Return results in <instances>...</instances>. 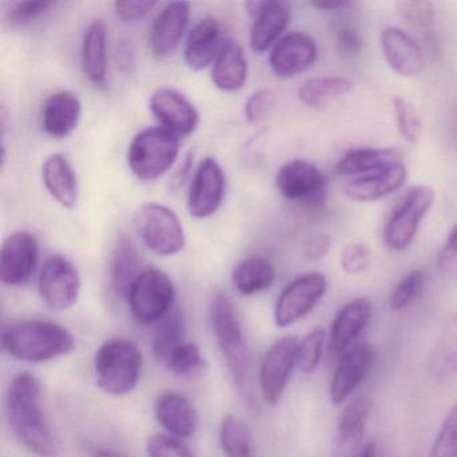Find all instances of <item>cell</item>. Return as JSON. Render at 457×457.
I'll use <instances>...</instances> for the list:
<instances>
[{
    "instance_id": "cell-49",
    "label": "cell",
    "mask_w": 457,
    "mask_h": 457,
    "mask_svg": "<svg viewBox=\"0 0 457 457\" xmlns=\"http://www.w3.org/2000/svg\"><path fill=\"white\" fill-rule=\"evenodd\" d=\"M437 266L445 274L457 272V224L449 232L446 242L438 253Z\"/></svg>"
},
{
    "instance_id": "cell-14",
    "label": "cell",
    "mask_w": 457,
    "mask_h": 457,
    "mask_svg": "<svg viewBox=\"0 0 457 457\" xmlns=\"http://www.w3.org/2000/svg\"><path fill=\"white\" fill-rule=\"evenodd\" d=\"M245 9L255 18L250 34L251 49L262 54L279 42L280 36L290 25L291 6L279 0H253L245 4Z\"/></svg>"
},
{
    "instance_id": "cell-19",
    "label": "cell",
    "mask_w": 457,
    "mask_h": 457,
    "mask_svg": "<svg viewBox=\"0 0 457 457\" xmlns=\"http://www.w3.org/2000/svg\"><path fill=\"white\" fill-rule=\"evenodd\" d=\"M191 17L188 2H172L160 12L149 34V47L159 58L175 54L183 41Z\"/></svg>"
},
{
    "instance_id": "cell-28",
    "label": "cell",
    "mask_w": 457,
    "mask_h": 457,
    "mask_svg": "<svg viewBox=\"0 0 457 457\" xmlns=\"http://www.w3.org/2000/svg\"><path fill=\"white\" fill-rule=\"evenodd\" d=\"M42 178L47 192L63 208H74L79 200V181L73 167L62 154L47 157L42 167Z\"/></svg>"
},
{
    "instance_id": "cell-46",
    "label": "cell",
    "mask_w": 457,
    "mask_h": 457,
    "mask_svg": "<svg viewBox=\"0 0 457 457\" xmlns=\"http://www.w3.org/2000/svg\"><path fill=\"white\" fill-rule=\"evenodd\" d=\"M274 93L271 90L264 89L253 93L245 104V119L251 124H258L262 120L266 119L267 114L274 106Z\"/></svg>"
},
{
    "instance_id": "cell-33",
    "label": "cell",
    "mask_w": 457,
    "mask_h": 457,
    "mask_svg": "<svg viewBox=\"0 0 457 457\" xmlns=\"http://www.w3.org/2000/svg\"><path fill=\"white\" fill-rule=\"evenodd\" d=\"M186 325L183 314L178 307H173L164 318L156 323L152 337V350L154 358L162 365H167L173 353L186 344Z\"/></svg>"
},
{
    "instance_id": "cell-24",
    "label": "cell",
    "mask_w": 457,
    "mask_h": 457,
    "mask_svg": "<svg viewBox=\"0 0 457 457\" xmlns=\"http://www.w3.org/2000/svg\"><path fill=\"white\" fill-rule=\"evenodd\" d=\"M82 104L74 93L62 92L49 96L42 105V129L50 137L66 138L79 127Z\"/></svg>"
},
{
    "instance_id": "cell-32",
    "label": "cell",
    "mask_w": 457,
    "mask_h": 457,
    "mask_svg": "<svg viewBox=\"0 0 457 457\" xmlns=\"http://www.w3.org/2000/svg\"><path fill=\"white\" fill-rule=\"evenodd\" d=\"M277 278L271 262L261 256H250L240 262L232 272V283L243 295H256L272 287Z\"/></svg>"
},
{
    "instance_id": "cell-13",
    "label": "cell",
    "mask_w": 457,
    "mask_h": 457,
    "mask_svg": "<svg viewBox=\"0 0 457 457\" xmlns=\"http://www.w3.org/2000/svg\"><path fill=\"white\" fill-rule=\"evenodd\" d=\"M39 262L38 239L31 232L17 231L6 237L0 253V279L10 287L30 282Z\"/></svg>"
},
{
    "instance_id": "cell-54",
    "label": "cell",
    "mask_w": 457,
    "mask_h": 457,
    "mask_svg": "<svg viewBox=\"0 0 457 457\" xmlns=\"http://www.w3.org/2000/svg\"><path fill=\"white\" fill-rule=\"evenodd\" d=\"M191 162H192V157L191 156L187 157L186 162H184V164H183L184 175H186V173H187L186 170H189V167H191ZM176 176H179L178 186H180V184L183 183V181H184V176L181 175V170H179V173Z\"/></svg>"
},
{
    "instance_id": "cell-18",
    "label": "cell",
    "mask_w": 457,
    "mask_h": 457,
    "mask_svg": "<svg viewBox=\"0 0 457 457\" xmlns=\"http://www.w3.org/2000/svg\"><path fill=\"white\" fill-rule=\"evenodd\" d=\"M151 111L160 124L176 137H187L196 130L199 113L186 96L170 87L156 90L151 98Z\"/></svg>"
},
{
    "instance_id": "cell-20",
    "label": "cell",
    "mask_w": 457,
    "mask_h": 457,
    "mask_svg": "<svg viewBox=\"0 0 457 457\" xmlns=\"http://www.w3.org/2000/svg\"><path fill=\"white\" fill-rule=\"evenodd\" d=\"M371 403L366 395H357L342 411L337 424L333 457H357L370 416Z\"/></svg>"
},
{
    "instance_id": "cell-5",
    "label": "cell",
    "mask_w": 457,
    "mask_h": 457,
    "mask_svg": "<svg viewBox=\"0 0 457 457\" xmlns=\"http://www.w3.org/2000/svg\"><path fill=\"white\" fill-rule=\"evenodd\" d=\"M211 320H212L216 342L220 347L232 379L240 390H245L248 382V371H250L247 346H245L239 317L228 296L218 294L213 298Z\"/></svg>"
},
{
    "instance_id": "cell-23",
    "label": "cell",
    "mask_w": 457,
    "mask_h": 457,
    "mask_svg": "<svg viewBox=\"0 0 457 457\" xmlns=\"http://www.w3.org/2000/svg\"><path fill=\"white\" fill-rule=\"evenodd\" d=\"M223 26L215 18L200 21L189 33L184 49V61L192 71H202L215 63L221 47L226 44Z\"/></svg>"
},
{
    "instance_id": "cell-38",
    "label": "cell",
    "mask_w": 457,
    "mask_h": 457,
    "mask_svg": "<svg viewBox=\"0 0 457 457\" xmlns=\"http://www.w3.org/2000/svg\"><path fill=\"white\" fill-rule=\"evenodd\" d=\"M165 368L183 378L197 379L207 373L208 366L199 347L192 342H186L173 353Z\"/></svg>"
},
{
    "instance_id": "cell-39",
    "label": "cell",
    "mask_w": 457,
    "mask_h": 457,
    "mask_svg": "<svg viewBox=\"0 0 457 457\" xmlns=\"http://www.w3.org/2000/svg\"><path fill=\"white\" fill-rule=\"evenodd\" d=\"M393 109H395V122H397L400 135L408 143H419L422 135V121L416 106L405 97L397 96L393 100Z\"/></svg>"
},
{
    "instance_id": "cell-50",
    "label": "cell",
    "mask_w": 457,
    "mask_h": 457,
    "mask_svg": "<svg viewBox=\"0 0 457 457\" xmlns=\"http://www.w3.org/2000/svg\"><path fill=\"white\" fill-rule=\"evenodd\" d=\"M330 251V237L325 234H315L304 242L303 255L309 261H322Z\"/></svg>"
},
{
    "instance_id": "cell-47",
    "label": "cell",
    "mask_w": 457,
    "mask_h": 457,
    "mask_svg": "<svg viewBox=\"0 0 457 457\" xmlns=\"http://www.w3.org/2000/svg\"><path fill=\"white\" fill-rule=\"evenodd\" d=\"M337 49L346 58H354L362 50L361 34L352 26L341 25L336 31Z\"/></svg>"
},
{
    "instance_id": "cell-44",
    "label": "cell",
    "mask_w": 457,
    "mask_h": 457,
    "mask_svg": "<svg viewBox=\"0 0 457 457\" xmlns=\"http://www.w3.org/2000/svg\"><path fill=\"white\" fill-rule=\"evenodd\" d=\"M54 6V2H44V0L20 2V4L12 6V9L7 12V23L12 28L30 25L31 22L46 14Z\"/></svg>"
},
{
    "instance_id": "cell-34",
    "label": "cell",
    "mask_w": 457,
    "mask_h": 457,
    "mask_svg": "<svg viewBox=\"0 0 457 457\" xmlns=\"http://www.w3.org/2000/svg\"><path fill=\"white\" fill-rule=\"evenodd\" d=\"M354 82L346 77H315L301 85L298 97L309 108L320 109L352 92Z\"/></svg>"
},
{
    "instance_id": "cell-10",
    "label": "cell",
    "mask_w": 457,
    "mask_h": 457,
    "mask_svg": "<svg viewBox=\"0 0 457 457\" xmlns=\"http://www.w3.org/2000/svg\"><path fill=\"white\" fill-rule=\"evenodd\" d=\"M328 280L320 272H310L294 279L278 296L274 309L275 325L290 328L314 310L325 296Z\"/></svg>"
},
{
    "instance_id": "cell-7",
    "label": "cell",
    "mask_w": 457,
    "mask_h": 457,
    "mask_svg": "<svg viewBox=\"0 0 457 457\" xmlns=\"http://www.w3.org/2000/svg\"><path fill=\"white\" fill-rule=\"evenodd\" d=\"M128 301L137 322L154 325L175 307V285L164 271L148 267L138 275Z\"/></svg>"
},
{
    "instance_id": "cell-26",
    "label": "cell",
    "mask_w": 457,
    "mask_h": 457,
    "mask_svg": "<svg viewBox=\"0 0 457 457\" xmlns=\"http://www.w3.org/2000/svg\"><path fill=\"white\" fill-rule=\"evenodd\" d=\"M406 179L405 165L397 164L387 170L353 179L346 187L347 197L360 203H371L389 196L403 187Z\"/></svg>"
},
{
    "instance_id": "cell-43",
    "label": "cell",
    "mask_w": 457,
    "mask_h": 457,
    "mask_svg": "<svg viewBox=\"0 0 457 457\" xmlns=\"http://www.w3.org/2000/svg\"><path fill=\"white\" fill-rule=\"evenodd\" d=\"M148 457H196L179 438L154 433L146 440Z\"/></svg>"
},
{
    "instance_id": "cell-52",
    "label": "cell",
    "mask_w": 457,
    "mask_h": 457,
    "mask_svg": "<svg viewBox=\"0 0 457 457\" xmlns=\"http://www.w3.org/2000/svg\"><path fill=\"white\" fill-rule=\"evenodd\" d=\"M357 457H378V445L376 441H370L363 445Z\"/></svg>"
},
{
    "instance_id": "cell-8",
    "label": "cell",
    "mask_w": 457,
    "mask_h": 457,
    "mask_svg": "<svg viewBox=\"0 0 457 457\" xmlns=\"http://www.w3.org/2000/svg\"><path fill=\"white\" fill-rule=\"evenodd\" d=\"M433 203L435 192L430 187L417 186L406 192L385 227L384 239L390 250H405L413 242Z\"/></svg>"
},
{
    "instance_id": "cell-40",
    "label": "cell",
    "mask_w": 457,
    "mask_h": 457,
    "mask_svg": "<svg viewBox=\"0 0 457 457\" xmlns=\"http://www.w3.org/2000/svg\"><path fill=\"white\" fill-rule=\"evenodd\" d=\"M425 286V274L421 270L406 274L400 280L390 296V310L393 312H403L411 307L421 295Z\"/></svg>"
},
{
    "instance_id": "cell-17",
    "label": "cell",
    "mask_w": 457,
    "mask_h": 457,
    "mask_svg": "<svg viewBox=\"0 0 457 457\" xmlns=\"http://www.w3.org/2000/svg\"><path fill=\"white\" fill-rule=\"evenodd\" d=\"M374 362V352L365 342H358L345 352L337 362L330 384L333 403L346 401L365 381Z\"/></svg>"
},
{
    "instance_id": "cell-27",
    "label": "cell",
    "mask_w": 457,
    "mask_h": 457,
    "mask_svg": "<svg viewBox=\"0 0 457 457\" xmlns=\"http://www.w3.org/2000/svg\"><path fill=\"white\" fill-rule=\"evenodd\" d=\"M403 164V154L392 148H357L346 152L337 164L341 176H366Z\"/></svg>"
},
{
    "instance_id": "cell-42",
    "label": "cell",
    "mask_w": 457,
    "mask_h": 457,
    "mask_svg": "<svg viewBox=\"0 0 457 457\" xmlns=\"http://www.w3.org/2000/svg\"><path fill=\"white\" fill-rule=\"evenodd\" d=\"M429 457H457V401L444 419Z\"/></svg>"
},
{
    "instance_id": "cell-37",
    "label": "cell",
    "mask_w": 457,
    "mask_h": 457,
    "mask_svg": "<svg viewBox=\"0 0 457 457\" xmlns=\"http://www.w3.org/2000/svg\"><path fill=\"white\" fill-rule=\"evenodd\" d=\"M398 15L411 28L420 31L428 45H435V10L430 2L411 0L395 4Z\"/></svg>"
},
{
    "instance_id": "cell-1",
    "label": "cell",
    "mask_w": 457,
    "mask_h": 457,
    "mask_svg": "<svg viewBox=\"0 0 457 457\" xmlns=\"http://www.w3.org/2000/svg\"><path fill=\"white\" fill-rule=\"evenodd\" d=\"M10 427L23 446L38 457H57L58 445L42 409V385L29 371L18 374L7 392Z\"/></svg>"
},
{
    "instance_id": "cell-29",
    "label": "cell",
    "mask_w": 457,
    "mask_h": 457,
    "mask_svg": "<svg viewBox=\"0 0 457 457\" xmlns=\"http://www.w3.org/2000/svg\"><path fill=\"white\" fill-rule=\"evenodd\" d=\"M248 66L239 42L227 39L213 63L212 82L223 92H237L245 87Z\"/></svg>"
},
{
    "instance_id": "cell-41",
    "label": "cell",
    "mask_w": 457,
    "mask_h": 457,
    "mask_svg": "<svg viewBox=\"0 0 457 457\" xmlns=\"http://www.w3.org/2000/svg\"><path fill=\"white\" fill-rule=\"evenodd\" d=\"M326 333L323 328H315L310 331L301 342L298 347V368L302 373L312 374L317 370L323 355Z\"/></svg>"
},
{
    "instance_id": "cell-2",
    "label": "cell",
    "mask_w": 457,
    "mask_h": 457,
    "mask_svg": "<svg viewBox=\"0 0 457 457\" xmlns=\"http://www.w3.org/2000/svg\"><path fill=\"white\" fill-rule=\"evenodd\" d=\"M2 345L15 360L44 363L71 354L76 349V338L58 323L25 320L4 331Z\"/></svg>"
},
{
    "instance_id": "cell-31",
    "label": "cell",
    "mask_w": 457,
    "mask_h": 457,
    "mask_svg": "<svg viewBox=\"0 0 457 457\" xmlns=\"http://www.w3.org/2000/svg\"><path fill=\"white\" fill-rule=\"evenodd\" d=\"M140 271L137 250L128 237H120L111 263V286L119 298H129L130 290Z\"/></svg>"
},
{
    "instance_id": "cell-25",
    "label": "cell",
    "mask_w": 457,
    "mask_h": 457,
    "mask_svg": "<svg viewBox=\"0 0 457 457\" xmlns=\"http://www.w3.org/2000/svg\"><path fill=\"white\" fill-rule=\"evenodd\" d=\"M154 414L157 421L173 437L189 438L196 432V411L180 393L165 392L160 395L154 403Z\"/></svg>"
},
{
    "instance_id": "cell-9",
    "label": "cell",
    "mask_w": 457,
    "mask_h": 457,
    "mask_svg": "<svg viewBox=\"0 0 457 457\" xmlns=\"http://www.w3.org/2000/svg\"><path fill=\"white\" fill-rule=\"evenodd\" d=\"M81 277L77 267L63 255H52L45 261L38 277L42 302L53 312H66L79 302Z\"/></svg>"
},
{
    "instance_id": "cell-16",
    "label": "cell",
    "mask_w": 457,
    "mask_h": 457,
    "mask_svg": "<svg viewBox=\"0 0 457 457\" xmlns=\"http://www.w3.org/2000/svg\"><path fill=\"white\" fill-rule=\"evenodd\" d=\"M318 46L314 38L304 33H291L279 39L270 53V68L279 79H293L314 66Z\"/></svg>"
},
{
    "instance_id": "cell-12",
    "label": "cell",
    "mask_w": 457,
    "mask_h": 457,
    "mask_svg": "<svg viewBox=\"0 0 457 457\" xmlns=\"http://www.w3.org/2000/svg\"><path fill=\"white\" fill-rule=\"evenodd\" d=\"M278 191L290 202L320 204L325 200L328 179L306 160H293L280 168L275 179Z\"/></svg>"
},
{
    "instance_id": "cell-53",
    "label": "cell",
    "mask_w": 457,
    "mask_h": 457,
    "mask_svg": "<svg viewBox=\"0 0 457 457\" xmlns=\"http://www.w3.org/2000/svg\"><path fill=\"white\" fill-rule=\"evenodd\" d=\"M93 457H129L127 454L121 453V452L116 451L112 448H98L96 449Z\"/></svg>"
},
{
    "instance_id": "cell-4",
    "label": "cell",
    "mask_w": 457,
    "mask_h": 457,
    "mask_svg": "<svg viewBox=\"0 0 457 457\" xmlns=\"http://www.w3.org/2000/svg\"><path fill=\"white\" fill-rule=\"evenodd\" d=\"M180 152V141L162 127L141 130L128 149V164L136 178L154 181L172 168Z\"/></svg>"
},
{
    "instance_id": "cell-35",
    "label": "cell",
    "mask_w": 457,
    "mask_h": 457,
    "mask_svg": "<svg viewBox=\"0 0 457 457\" xmlns=\"http://www.w3.org/2000/svg\"><path fill=\"white\" fill-rule=\"evenodd\" d=\"M219 440L226 457H258L253 430L243 417L227 414L221 421Z\"/></svg>"
},
{
    "instance_id": "cell-21",
    "label": "cell",
    "mask_w": 457,
    "mask_h": 457,
    "mask_svg": "<svg viewBox=\"0 0 457 457\" xmlns=\"http://www.w3.org/2000/svg\"><path fill=\"white\" fill-rule=\"evenodd\" d=\"M371 303L368 298L353 299L334 318L330 330V354L339 358L358 344L357 339L370 322Z\"/></svg>"
},
{
    "instance_id": "cell-6",
    "label": "cell",
    "mask_w": 457,
    "mask_h": 457,
    "mask_svg": "<svg viewBox=\"0 0 457 457\" xmlns=\"http://www.w3.org/2000/svg\"><path fill=\"white\" fill-rule=\"evenodd\" d=\"M135 224L144 245L157 255H176L186 247V232L180 219L165 205L144 204L136 213Z\"/></svg>"
},
{
    "instance_id": "cell-45",
    "label": "cell",
    "mask_w": 457,
    "mask_h": 457,
    "mask_svg": "<svg viewBox=\"0 0 457 457\" xmlns=\"http://www.w3.org/2000/svg\"><path fill=\"white\" fill-rule=\"evenodd\" d=\"M339 263L346 274H362L370 264V251L361 243H350L342 250Z\"/></svg>"
},
{
    "instance_id": "cell-30",
    "label": "cell",
    "mask_w": 457,
    "mask_h": 457,
    "mask_svg": "<svg viewBox=\"0 0 457 457\" xmlns=\"http://www.w3.org/2000/svg\"><path fill=\"white\" fill-rule=\"evenodd\" d=\"M108 29L103 20H95L85 31L82 42V66L85 76L96 87L106 84Z\"/></svg>"
},
{
    "instance_id": "cell-15",
    "label": "cell",
    "mask_w": 457,
    "mask_h": 457,
    "mask_svg": "<svg viewBox=\"0 0 457 457\" xmlns=\"http://www.w3.org/2000/svg\"><path fill=\"white\" fill-rule=\"evenodd\" d=\"M226 195V176L215 159L203 160L195 172L188 194V210L194 218L205 219L218 212Z\"/></svg>"
},
{
    "instance_id": "cell-3",
    "label": "cell",
    "mask_w": 457,
    "mask_h": 457,
    "mask_svg": "<svg viewBox=\"0 0 457 457\" xmlns=\"http://www.w3.org/2000/svg\"><path fill=\"white\" fill-rule=\"evenodd\" d=\"M143 352L135 342L112 338L104 342L95 355V374L98 387L105 395H129L140 381Z\"/></svg>"
},
{
    "instance_id": "cell-36",
    "label": "cell",
    "mask_w": 457,
    "mask_h": 457,
    "mask_svg": "<svg viewBox=\"0 0 457 457\" xmlns=\"http://www.w3.org/2000/svg\"><path fill=\"white\" fill-rule=\"evenodd\" d=\"M433 378L443 381L457 373V315L444 328L429 357Z\"/></svg>"
},
{
    "instance_id": "cell-48",
    "label": "cell",
    "mask_w": 457,
    "mask_h": 457,
    "mask_svg": "<svg viewBox=\"0 0 457 457\" xmlns=\"http://www.w3.org/2000/svg\"><path fill=\"white\" fill-rule=\"evenodd\" d=\"M157 6V2H149V0H136V2H116L114 4V12L117 18L125 22H133V21L143 20L146 15L154 12Z\"/></svg>"
},
{
    "instance_id": "cell-11",
    "label": "cell",
    "mask_w": 457,
    "mask_h": 457,
    "mask_svg": "<svg viewBox=\"0 0 457 457\" xmlns=\"http://www.w3.org/2000/svg\"><path fill=\"white\" fill-rule=\"evenodd\" d=\"M299 341L295 336L278 339L264 354L259 370L262 395L270 405L279 403L298 363Z\"/></svg>"
},
{
    "instance_id": "cell-22",
    "label": "cell",
    "mask_w": 457,
    "mask_h": 457,
    "mask_svg": "<svg viewBox=\"0 0 457 457\" xmlns=\"http://www.w3.org/2000/svg\"><path fill=\"white\" fill-rule=\"evenodd\" d=\"M381 47L387 65L398 76L414 79L424 71L421 47L401 29H385L381 34Z\"/></svg>"
},
{
    "instance_id": "cell-51",
    "label": "cell",
    "mask_w": 457,
    "mask_h": 457,
    "mask_svg": "<svg viewBox=\"0 0 457 457\" xmlns=\"http://www.w3.org/2000/svg\"><path fill=\"white\" fill-rule=\"evenodd\" d=\"M312 7L323 12H342V10L352 9L354 6L353 2H342V0H336V2H312Z\"/></svg>"
}]
</instances>
